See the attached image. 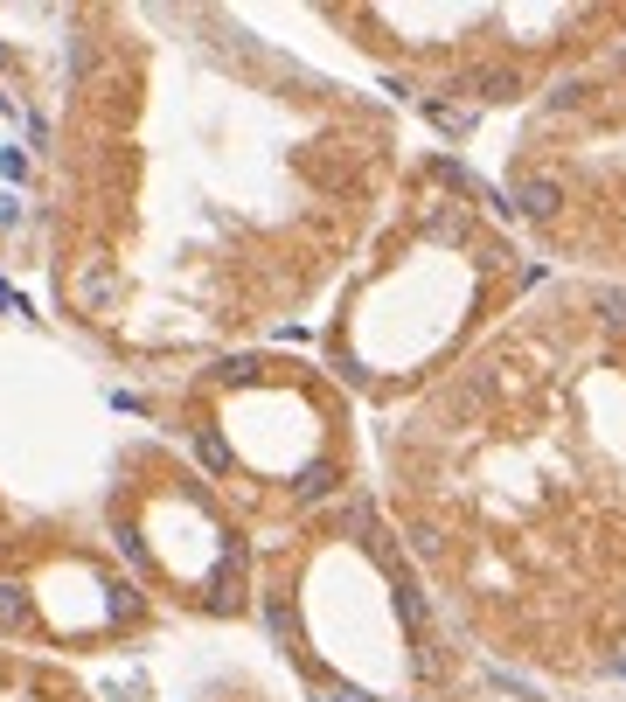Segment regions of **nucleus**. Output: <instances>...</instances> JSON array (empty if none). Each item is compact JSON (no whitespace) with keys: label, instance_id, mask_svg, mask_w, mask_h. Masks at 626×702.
<instances>
[{"label":"nucleus","instance_id":"f257e3e1","mask_svg":"<svg viewBox=\"0 0 626 702\" xmlns=\"http://www.w3.org/2000/svg\"><path fill=\"white\" fill-rule=\"evenodd\" d=\"M453 91H473L480 105H508V98L522 91V77H515V70H501V63H487V70H467Z\"/></svg>","mask_w":626,"mask_h":702},{"label":"nucleus","instance_id":"f03ea898","mask_svg":"<svg viewBox=\"0 0 626 702\" xmlns=\"http://www.w3.org/2000/svg\"><path fill=\"white\" fill-rule=\"evenodd\" d=\"M425 119H432L439 133H453V140H460V133H473V105H453V98H432V105H425Z\"/></svg>","mask_w":626,"mask_h":702},{"label":"nucleus","instance_id":"7ed1b4c3","mask_svg":"<svg viewBox=\"0 0 626 702\" xmlns=\"http://www.w3.org/2000/svg\"><path fill=\"white\" fill-rule=\"evenodd\" d=\"M334 487H341V473H334V466H307V473L293 480V501H327Z\"/></svg>","mask_w":626,"mask_h":702},{"label":"nucleus","instance_id":"20e7f679","mask_svg":"<svg viewBox=\"0 0 626 702\" xmlns=\"http://www.w3.org/2000/svg\"><path fill=\"white\" fill-rule=\"evenodd\" d=\"M557 202H564V195H557V181H529V188H522V209H529L536 223H550V216H557Z\"/></svg>","mask_w":626,"mask_h":702},{"label":"nucleus","instance_id":"39448f33","mask_svg":"<svg viewBox=\"0 0 626 702\" xmlns=\"http://www.w3.org/2000/svg\"><path fill=\"white\" fill-rule=\"evenodd\" d=\"M28 619V591L21 584H0V626H21Z\"/></svg>","mask_w":626,"mask_h":702},{"label":"nucleus","instance_id":"423d86ee","mask_svg":"<svg viewBox=\"0 0 626 702\" xmlns=\"http://www.w3.org/2000/svg\"><path fill=\"white\" fill-rule=\"evenodd\" d=\"M411 550H418V557H439L446 543H439V529H432V522H418V529H411Z\"/></svg>","mask_w":626,"mask_h":702},{"label":"nucleus","instance_id":"0eeeda50","mask_svg":"<svg viewBox=\"0 0 626 702\" xmlns=\"http://www.w3.org/2000/svg\"><path fill=\"white\" fill-rule=\"evenodd\" d=\"M599 313H606V327H626V292H599Z\"/></svg>","mask_w":626,"mask_h":702},{"label":"nucleus","instance_id":"6e6552de","mask_svg":"<svg viewBox=\"0 0 626 702\" xmlns=\"http://www.w3.org/2000/svg\"><path fill=\"white\" fill-rule=\"evenodd\" d=\"M216 376H223V383H251V376H258V362H251V355H237V362H223Z\"/></svg>","mask_w":626,"mask_h":702},{"label":"nucleus","instance_id":"1a4fd4ad","mask_svg":"<svg viewBox=\"0 0 626 702\" xmlns=\"http://www.w3.org/2000/svg\"><path fill=\"white\" fill-rule=\"evenodd\" d=\"M0 306H7V313H28V299H21V292H14L7 279H0Z\"/></svg>","mask_w":626,"mask_h":702},{"label":"nucleus","instance_id":"9d476101","mask_svg":"<svg viewBox=\"0 0 626 702\" xmlns=\"http://www.w3.org/2000/svg\"><path fill=\"white\" fill-rule=\"evenodd\" d=\"M334 702H369V696H362V689H341V696H334Z\"/></svg>","mask_w":626,"mask_h":702},{"label":"nucleus","instance_id":"9b49d317","mask_svg":"<svg viewBox=\"0 0 626 702\" xmlns=\"http://www.w3.org/2000/svg\"><path fill=\"white\" fill-rule=\"evenodd\" d=\"M620 675H626V661H620Z\"/></svg>","mask_w":626,"mask_h":702}]
</instances>
